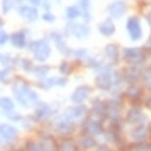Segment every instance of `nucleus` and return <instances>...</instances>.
I'll use <instances>...</instances> for the list:
<instances>
[{"mask_svg": "<svg viewBox=\"0 0 151 151\" xmlns=\"http://www.w3.org/2000/svg\"><path fill=\"white\" fill-rule=\"evenodd\" d=\"M74 70H76V62H74V60L64 58V60L58 64V74H60V76H65V77H69V76L72 74Z\"/></svg>", "mask_w": 151, "mask_h": 151, "instance_id": "nucleus-31", "label": "nucleus"}, {"mask_svg": "<svg viewBox=\"0 0 151 151\" xmlns=\"http://www.w3.org/2000/svg\"><path fill=\"white\" fill-rule=\"evenodd\" d=\"M64 33H65V36H72L77 41H84V40H88L91 36V24L84 22L83 19H79V21H65Z\"/></svg>", "mask_w": 151, "mask_h": 151, "instance_id": "nucleus-6", "label": "nucleus"}, {"mask_svg": "<svg viewBox=\"0 0 151 151\" xmlns=\"http://www.w3.org/2000/svg\"><path fill=\"white\" fill-rule=\"evenodd\" d=\"M79 132H84V134H91V136L100 137L101 132H103V120L96 119L93 115H88L83 122H79Z\"/></svg>", "mask_w": 151, "mask_h": 151, "instance_id": "nucleus-12", "label": "nucleus"}, {"mask_svg": "<svg viewBox=\"0 0 151 151\" xmlns=\"http://www.w3.org/2000/svg\"><path fill=\"white\" fill-rule=\"evenodd\" d=\"M0 136L4 137V144H12V142L17 141L19 129L12 122L0 124Z\"/></svg>", "mask_w": 151, "mask_h": 151, "instance_id": "nucleus-22", "label": "nucleus"}, {"mask_svg": "<svg viewBox=\"0 0 151 151\" xmlns=\"http://www.w3.org/2000/svg\"><path fill=\"white\" fill-rule=\"evenodd\" d=\"M40 19H41L43 22H47V24H53V22L57 21V16L52 12V10H43L41 16H40Z\"/></svg>", "mask_w": 151, "mask_h": 151, "instance_id": "nucleus-41", "label": "nucleus"}, {"mask_svg": "<svg viewBox=\"0 0 151 151\" xmlns=\"http://www.w3.org/2000/svg\"><path fill=\"white\" fill-rule=\"evenodd\" d=\"M31 74L35 76V77H36L38 81H40V79H43V77L50 76V67H48L47 64H36V65L33 67Z\"/></svg>", "mask_w": 151, "mask_h": 151, "instance_id": "nucleus-35", "label": "nucleus"}, {"mask_svg": "<svg viewBox=\"0 0 151 151\" xmlns=\"http://www.w3.org/2000/svg\"><path fill=\"white\" fill-rule=\"evenodd\" d=\"M105 12H106V17L113 19L117 22V21H122L129 16L131 4H129V0H110L105 7Z\"/></svg>", "mask_w": 151, "mask_h": 151, "instance_id": "nucleus-8", "label": "nucleus"}, {"mask_svg": "<svg viewBox=\"0 0 151 151\" xmlns=\"http://www.w3.org/2000/svg\"><path fill=\"white\" fill-rule=\"evenodd\" d=\"M94 88L103 91V93H112L113 88V70H103L96 72L94 76Z\"/></svg>", "mask_w": 151, "mask_h": 151, "instance_id": "nucleus-15", "label": "nucleus"}, {"mask_svg": "<svg viewBox=\"0 0 151 151\" xmlns=\"http://www.w3.org/2000/svg\"><path fill=\"white\" fill-rule=\"evenodd\" d=\"M125 79H124L122 69H113V88H112V94H122L124 88H125Z\"/></svg>", "mask_w": 151, "mask_h": 151, "instance_id": "nucleus-27", "label": "nucleus"}, {"mask_svg": "<svg viewBox=\"0 0 151 151\" xmlns=\"http://www.w3.org/2000/svg\"><path fill=\"white\" fill-rule=\"evenodd\" d=\"M76 142H77L79 151H93L100 144V137L91 136V134H84V132H79V136L76 137Z\"/></svg>", "mask_w": 151, "mask_h": 151, "instance_id": "nucleus-20", "label": "nucleus"}, {"mask_svg": "<svg viewBox=\"0 0 151 151\" xmlns=\"http://www.w3.org/2000/svg\"><path fill=\"white\" fill-rule=\"evenodd\" d=\"M38 141L41 144L43 151H58V137H55L50 132H41Z\"/></svg>", "mask_w": 151, "mask_h": 151, "instance_id": "nucleus-25", "label": "nucleus"}, {"mask_svg": "<svg viewBox=\"0 0 151 151\" xmlns=\"http://www.w3.org/2000/svg\"><path fill=\"white\" fill-rule=\"evenodd\" d=\"M2 28H4V19L0 17V29H2Z\"/></svg>", "mask_w": 151, "mask_h": 151, "instance_id": "nucleus-51", "label": "nucleus"}, {"mask_svg": "<svg viewBox=\"0 0 151 151\" xmlns=\"http://www.w3.org/2000/svg\"><path fill=\"white\" fill-rule=\"evenodd\" d=\"M151 136L148 131V122L146 124H136V125H129L127 129V139L131 144H139V142L148 141Z\"/></svg>", "mask_w": 151, "mask_h": 151, "instance_id": "nucleus-10", "label": "nucleus"}, {"mask_svg": "<svg viewBox=\"0 0 151 151\" xmlns=\"http://www.w3.org/2000/svg\"><path fill=\"white\" fill-rule=\"evenodd\" d=\"M76 4L81 9L83 21L91 24V21H93V2L91 0H76Z\"/></svg>", "mask_w": 151, "mask_h": 151, "instance_id": "nucleus-26", "label": "nucleus"}, {"mask_svg": "<svg viewBox=\"0 0 151 151\" xmlns=\"http://www.w3.org/2000/svg\"><path fill=\"white\" fill-rule=\"evenodd\" d=\"M16 10H17L19 17L28 21V22H36L38 19H40V16H41L40 9L35 7V5H31V4H28V2H21Z\"/></svg>", "mask_w": 151, "mask_h": 151, "instance_id": "nucleus-16", "label": "nucleus"}, {"mask_svg": "<svg viewBox=\"0 0 151 151\" xmlns=\"http://www.w3.org/2000/svg\"><path fill=\"white\" fill-rule=\"evenodd\" d=\"M12 93H14L16 103L21 105L22 108H31V106H35L40 101L38 93L29 86L28 81H24L21 77L14 79V83H12Z\"/></svg>", "mask_w": 151, "mask_h": 151, "instance_id": "nucleus-1", "label": "nucleus"}, {"mask_svg": "<svg viewBox=\"0 0 151 151\" xmlns=\"http://www.w3.org/2000/svg\"><path fill=\"white\" fill-rule=\"evenodd\" d=\"M125 35L132 43H139L144 40V22L137 12L129 14L125 17Z\"/></svg>", "mask_w": 151, "mask_h": 151, "instance_id": "nucleus-4", "label": "nucleus"}, {"mask_svg": "<svg viewBox=\"0 0 151 151\" xmlns=\"http://www.w3.org/2000/svg\"><path fill=\"white\" fill-rule=\"evenodd\" d=\"M14 110H16V100L10 96H0V112L7 115Z\"/></svg>", "mask_w": 151, "mask_h": 151, "instance_id": "nucleus-30", "label": "nucleus"}, {"mask_svg": "<svg viewBox=\"0 0 151 151\" xmlns=\"http://www.w3.org/2000/svg\"><path fill=\"white\" fill-rule=\"evenodd\" d=\"M16 67H17L19 70H22V72H29L31 74V70H33V58H28V57H17L16 58Z\"/></svg>", "mask_w": 151, "mask_h": 151, "instance_id": "nucleus-33", "label": "nucleus"}, {"mask_svg": "<svg viewBox=\"0 0 151 151\" xmlns=\"http://www.w3.org/2000/svg\"><path fill=\"white\" fill-rule=\"evenodd\" d=\"M144 94H146V91H144V88H142L139 83L125 84V88H124V91H122V96H124V100H125L127 103H137V105H141Z\"/></svg>", "mask_w": 151, "mask_h": 151, "instance_id": "nucleus-13", "label": "nucleus"}, {"mask_svg": "<svg viewBox=\"0 0 151 151\" xmlns=\"http://www.w3.org/2000/svg\"><path fill=\"white\" fill-rule=\"evenodd\" d=\"M2 144H4V137H2V136H0V146H2Z\"/></svg>", "mask_w": 151, "mask_h": 151, "instance_id": "nucleus-52", "label": "nucleus"}, {"mask_svg": "<svg viewBox=\"0 0 151 151\" xmlns=\"http://www.w3.org/2000/svg\"><path fill=\"white\" fill-rule=\"evenodd\" d=\"M148 131H150V136H151V120H148Z\"/></svg>", "mask_w": 151, "mask_h": 151, "instance_id": "nucleus-49", "label": "nucleus"}, {"mask_svg": "<svg viewBox=\"0 0 151 151\" xmlns=\"http://www.w3.org/2000/svg\"><path fill=\"white\" fill-rule=\"evenodd\" d=\"M64 19L65 21H79L83 19V14H81V9L77 7V4H70L64 9Z\"/></svg>", "mask_w": 151, "mask_h": 151, "instance_id": "nucleus-29", "label": "nucleus"}, {"mask_svg": "<svg viewBox=\"0 0 151 151\" xmlns=\"http://www.w3.org/2000/svg\"><path fill=\"white\" fill-rule=\"evenodd\" d=\"M151 57L146 53V50L139 45H132V47H124L120 52V62L125 65H148Z\"/></svg>", "mask_w": 151, "mask_h": 151, "instance_id": "nucleus-2", "label": "nucleus"}, {"mask_svg": "<svg viewBox=\"0 0 151 151\" xmlns=\"http://www.w3.org/2000/svg\"><path fill=\"white\" fill-rule=\"evenodd\" d=\"M28 50L31 52V58L38 64H45L52 57V43H50V40L47 36L29 41Z\"/></svg>", "mask_w": 151, "mask_h": 151, "instance_id": "nucleus-3", "label": "nucleus"}, {"mask_svg": "<svg viewBox=\"0 0 151 151\" xmlns=\"http://www.w3.org/2000/svg\"><path fill=\"white\" fill-rule=\"evenodd\" d=\"M148 115L144 112L142 105L127 103L124 108V124L125 125H136V124H146Z\"/></svg>", "mask_w": 151, "mask_h": 151, "instance_id": "nucleus-7", "label": "nucleus"}, {"mask_svg": "<svg viewBox=\"0 0 151 151\" xmlns=\"http://www.w3.org/2000/svg\"><path fill=\"white\" fill-rule=\"evenodd\" d=\"M122 74L127 84L139 83L141 81V74H142V67L141 65H125L122 69Z\"/></svg>", "mask_w": 151, "mask_h": 151, "instance_id": "nucleus-24", "label": "nucleus"}, {"mask_svg": "<svg viewBox=\"0 0 151 151\" xmlns=\"http://www.w3.org/2000/svg\"><path fill=\"white\" fill-rule=\"evenodd\" d=\"M58 112V105L55 103H43V101H38L35 106H33V122H48L50 119H53Z\"/></svg>", "mask_w": 151, "mask_h": 151, "instance_id": "nucleus-9", "label": "nucleus"}, {"mask_svg": "<svg viewBox=\"0 0 151 151\" xmlns=\"http://www.w3.org/2000/svg\"><path fill=\"white\" fill-rule=\"evenodd\" d=\"M142 48H144V50H146V53H148V55L151 57V35H150L148 38H146V41L142 43Z\"/></svg>", "mask_w": 151, "mask_h": 151, "instance_id": "nucleus-48", "label": "nucleus"}, {"mask_svg": "<svg viewBox=\"0 0 151 151\" xmlns=\"http://www.w3.org/2000/svg\"><path fill=\"white\" fill-rule=\"evenodd\" d=\"M22 151H43V148H41L38 139H26L24 146H22Z\"/></svg>", "mask_w": 151, "mask_h": 151, "instance_id": "nucleus-38", "label": "nucleus"}, {"mask_svg": "<svg viewBox=\"0 0 151 151\" xmlns=\"http://www.w3.org/2000/svg\"><path fill=\"white\" fill-rule=\"evenodd\" d=\"M7 151H19V150H7Z\"/></svg>", "mask_w": 151, "mask_h": 151, "instance_id": "nucleus-53", "label": "nucleus"}, {"mask_svg": "<svg viewBox=\"0 0 151 151\" xmlns=\"http://www.w3.org/2000/svg\"><path fill=\"white\" fill-rule=\"evenodd\" d=\"M142 21L146 22V28H148V31H150V35H151V9L142 12Z\"/></svg>", "mask_w": 151, "mask_h": 151, "instance_id": "nucleus-43", "label": "nucleus"}, {"mask_svg": "<svg viewBox=\"0 0 151 151\" xmlns=\"http://www.w3.org/2000/svg\"><path fill=\"white\" fill-rule=\"evenodd\" d=\"M96 31H98V35L103 38H113L115 36V33H117V24H115V21L110 17H103L100 22H98V26H96Z\"/></svg>", "mask_w": 151, "mask_h": 151, "instance_id": "nucleus-21", "label": "nucleus"}, {"mask_svg": "<svg viewBox=\"0 0 151 151\" xmlns=\"http://www.w3.org/2000/svg\"><path fill=\"white\" fill-rule=\"evenodd\" d=\"M139 84L144 88V91H151V65L142 67V74H141Z\"/></svg>", "mask_w": 151, "mask_h": 151, "instance_id": "nucleus-34", "label": "nucleus"}, {"mask_svg": "<svg viewBox=\"0 0 151 151\" xmlns=\"http://www.w3.org/2000/svg\"><path fill=\"white\" fill-rule=\"evenodd\" d=\"M7 119H9L10 122H16V124H19L21 120H22V115H21V113H17L16 110H14V112L7 113Z\"/></svg>", "mask_w": 151, "mask_h": 151, "instance_id": "nucleus-44", "label": "nucleus"}, {"mask_svg": "<svg viewBox=\"0 0 151 151\" xmlns=\"http://www.w3.org/2000/svg\"><path fill=\"white\" fill-rule=\"evenodd\" d=\"M150 2H151V0H150Z\"/></svg>", "mask_w": 151, "mask_h": 151, "instance_id": "nucleus-54", "label": "nucleus"}, {"mask_svg": "<svg viewBox=\"0 0 151 151\" xmlns=\"http://www.w3.org/2000/svg\"><path fill=\"white\" fill-rule=\"evenodd\" d=\"M0 64L4 67H16V58L12 55H9V53H0Z\"/></svg>", "mask_w": 151, "mask_h": 151, "instance_id": "nucleus-40", "label": "nucleus"}, {"mask_svg": "<svg viewBox=\"0 0 151 151\" xmlns=\"http://www.w3.org/2000/svg\"><path fill=\"white\" fill-rule=\"evenodd\" d=\"M29 41H31V40H29V31L26 28L14 31V33H10V36H9V43L14 48H17V50H24V48H28Z\"/></svg>", "mask_w": 151, "mask_h": 151, "instance_id": "nucleus-17", "label": "nucleus"}, {"mask_svg": "<svg viewBox=\"0 0 151 151\" xmlns=\"http://www.w3.org/2000/svg\"><path fill=\"white\" fill-rule=\"evenodd\" d=\"M21 125H22V129H26V131H29V129H33V119H26V117H22V120H21Z\"/></svg>", "mask_w": 151, "mask_h": 151, "instance_id": "nucleus-47", "label": "nucleus"}, {"mask_svg": "<svg viewBox=\"0 0 151 151\" xmlns=\"http://www.w3.org/2000/svg\"><path fill=\"white\" fill-rule=\"evenodd\" d=\"M64 113H65L69 119H72V120H76V122H83L86 117H88V113H89V108L86 106V105H74L72 103V106H69L67 110H64Z\"/></svg>", "mask_w": 151, "mask_h": 151, "instance_id": "nucleus-23", "label": "nucleus"}, {"mask_svg": "<svg viewBox=\"0 0 151 151\" xmlns=\"http://www.w3.org/2000/svg\"><path fill=\"white\" fill-rule=\"evenodd\" d=\"M50 2H52V4H60L62 0H50Z\"/></svg>", "mask_w": 151, "mask_h": 151, "instance_id": "nucleus-50", "label": "nucleus"}, {"mask_svg": "<svg viewBox=\"0 0 151 151\" xmlns=\"http://www.w3.org/2000/svg\"><path fill=\"white\" fill-rule=\"evenodd\" d=\"M69 83V77L65 76H47L43 79H40L38 88L41 89H52V88H65Z\"/></svg>", "mask_w": 151, "mask_h": 151, "instance_id": "nucleus-19", "label": "nucleus"}, {"mask_svg": "<svg viewBox=\"0 0 151 151\" xmlns=\"http://www.w3.org/2000/svg\"><path fill=\"white\" fill-rule=\"evenodd\" d=\"M55 45V48L58 50V53L64 57H69V52H70V47H69V43H67L65 38H62V40H58V41H55L53 43Z\"/></svg>", "mask_w": 151, "mask_h": 151, "instance_id": "nucleus-37", "label": "nucleus"}, {"mask_svg": "<svg viewBox=\"0 0 151 151\" xmlns=\"http://www.w3.org/2000/svg\"><path fill=\"white\" fill-rule=\"evenodd\" d=\"M89 113L88 115H93L96 119H101L103 120L105 115H106V98H101V96H93L89 100Z\"/></svg>", "mask_w": 151, "mask_h": 151, "instance_id": "nucleus-18", "label": "nucleus"}, {"mask_svg": "<svg viewBox=\"0 0 151 151\" xmlns=\"http://www.w3.org/2000/svg\"><path fill=\"white\" fill-rule=\"evenodd\" d=\"M26 2L41 10H52V2L50 0H26Z\"/></svg>", "mask_w": 151, "mask_h": 151, "instance_id": "nucleus-39", "label": "nucleus"}, {"mask_svg": "<svg viewBox=\"0 0 151 151\" xmlns=\"http://www.w3.org/2000/svg\"><path fill=\"white\" fill-rule=\"evenodd\" d=\"M19 5L17 0H2V4H0V9H2V14H9L12 10H16Z\"/></svg>", "mask_w": 151, "mask_h": 151, "instance_id": "nucleus-36", "label": "nucleus"}, {"mask_svg": "<svg viewBox=\"0 0 151 151\" xmlns=\"http://www.w3.org/2000/svg\"><path fill=\"white\" fill-rule=\"evenodd\" d=\"M52 129H53L57 137H69V136H74L76 132H79V124L72 119H69L65 113H60L53 120Z\"/></svg>", "mask_w": 151, "mask_h": 151, "instance_id": "nucleus-5", "label": "nucleus"}, {"mask_svg": "<svg viewBox=\"0 0 151 151\" xmlns=\"http://www.w3.org/2000/svg\"><path fill=\"white\" fill-rule=\"evenodd\" d=\"M58 151H79L74 136H69V137H58Z\"/></svg>", "mask_w": 151, "mask_h": 151, "instance_id": "nucleus-28", "label": "nucleus"}, {"mask_svg": "<svg viewBox=\"0 0 151 151\" xmlns=\"http://www.w3.org/2000/svg\"><path fill=\"white\" fill-rule=\"evenodd\" d=\"M94 93V86L91 84H79L74 88V91L70 93V103L74 105H86Z\"/></svg>", "mask_w": 151, "mask_h": 151, "instance_id": "nucleus-11", "label": "nucleus"}, {"mask_svg": "<svg viewBox=\"0 0 151 151\" xmlns=\"http://www.w3.org/2000/svg\"><path fill=\"white\" fill-rule=\"evenodd\" d=\"M88 55H89V50L88 48H70V52H69V57L74 62H77V64H83Z\"/></svg>", "mask_w": 151, "mask_h": 151, "instance_id": "nucleus-32", "label": "nucleus"}, {"mask_svg": "<svg viewBox=\"0 0 151 151\" xmlns=\"http://www.w3.org/2000/svg\"><path fill=\"white\" fill-rule=\"evenodd\" d=\"M10 67H4V69H0V83H4V81H7L10 77Z\"/></svg>", "mask_w": 151, "mask_h": 151, "instance_id": "nucleus-45", "label": "nucleus"}, {"mask_svg": "<svg viewBox=\"0 0 151 151\" xmlns=\"http://www.w3.org/2000/svg\"><path fill=\"white\" fill-rule=\"evenodd\" d=\"M120 52H122V47L119 43H106L101 50V58L106 64L117 67L120 64Z\"/></svg>", "mask_w": 151, "mask_h": 151, "instance_id": "nucleus-14", "label": "nucleus"}, {"mask_svg": "<svg viewBox=\"0 0 151 151\" xmlns=\"http://www.w3.org/2000/svg\"><path fill=\"white\" fill-rule=\"evenodd\" d=\"M9 36H10V35L4 28L0 29V47H4V45H7V43H9Z\"/></svg>", "mask_w": 151, "mask_h": 151, "instance_id": "nucleus-46", "label": "nucleus"}, {"mask_svg": "<svg viewBox=\"0 0 151 151\" xmlns=\"http://www.w3.org/2000/svg\"><path fill=\"white\" fill-rule=\"evenodd\" d=\"M142 108L144 110H148V112H151V91H146V94H144V98H142Z\"/></svg>", "mask_w": 151, "mask_h": 151, "instance_id": "nucleus-42", "label": "nucleus"}]
</instances>
